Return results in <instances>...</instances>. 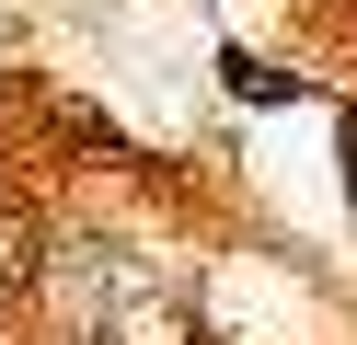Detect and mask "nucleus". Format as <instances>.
I'll use <instances>...</instances> for the list:
<instances>
[{
	"label": "nucleus",
	"mask_w": 357,
	"mask_h": 345,
	"mask_svg": "<svg viewBox=\"0 0 357 345\" xmlns=\"http://www.w3.org/2000/svg\"><path fill=\"white\" fill-rule=\"evenodd\" d=\"M231 92H242V104H288V81H277V69H254V58H231Z\"/></svg>",
	"instance_id": "obj_1"
},
{
	"label": "nucleus",
	"mask_w": 357,
	"mask_h": 345,
	"mask_svg": "<svg viewBox=\"0 0 357 345\" xmlns=\"http://www.w3.org/2000/svg\"><path fill=\"white\" fill-rule=\"evenodd\" d=\"M346 173H357V115H346Z\"/></svg>",
	"instance_id": "obj_2"
}]
</instances>
